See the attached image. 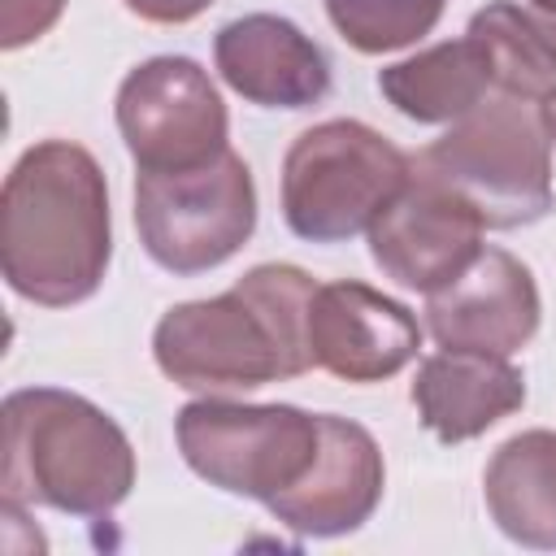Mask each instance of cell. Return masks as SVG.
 <instances>
[{
  "mask_svg": "<svg viewBox=\"0 0 556 556\" xmlns=\"http://www.w3.org/2000/svg\"><path fill=\"white\" fill-rule=\"evenodd\" d=\"M317 282L295 265H256L226 295L191 300L156 321L152 356L187 391H252L313 365L308 308Z\"/></svg>",
  "mask_w": 556,
  "mask_h": 556,
  "instance_id": "7a4b0ae2",
  "label": "cell"
},
{
  "mask_svg": "<svg viewBox=\"0 0 556 556\" xmlns=\"http://www.w3.org/2000/svg\"><path fill=\"white\" fill-rule=\"evenodd\" d=\"M547 148L543 122L504 96L465 113L413 161V169L460 195L482 226L513 230L547 217L556 204Z\"/></svg>",
  "mask_w": 556,
  "mask_h": 556,
  "instance_id": "277c9868",
  "label": "cell"
},
{
  "mask_svg": "<svg viewBox=\"0 0 556 556\" xmlns=\"http://www.w3.org/2000/svg\"><path fill=\"white\" fill-rule=\"evenodd\" d=\"M426 330L439 348L508 356L539 330V287L513 252L486 248L460 278L430 291Z\"/></svg>",
  "mask_w": 556,
  "mask_h": 556,
  "instance_id": "30bf717a",
  "label": "cell"
},
{
  "mask_svg": "<svg viewBox=\"0 0 556 556\" xmlns=\"http://www.w3.org/2000/svg\"><path fill=\"white\" fill-rule=\"evenodd\" d=\"M143 252L169 274H204L230 261L256 226V187L230 148L191 169H156L135 182Z\"/></svg>",
  "mask_w": 556,
  "mask_h": 556,
  "instance_id": "8992f818",
  "label": "cell"
},
{
  "mask_svg": "<svg viewBox=\"0 0 556 556\" xmlns=\"http://www.w3.org/2000/svg\"><path fill=\"white\" fill-rule=\"evenodd\" d=\"M478 213L443 182L413 169L408 187L369 226V252L378 269L408 291H439L460 278L482 252Z\"/></svg>",
  "mask_w": 556,
  "mask_h": 556,
  "instance_id": "9c48e42d",
  "label": "cell"
},
{
  "mask_svg": "<svg viewBox=\"0 0 556 556\" xmlns=\"http://www.w3.org/2000/svg\"><path fill=\"white\" fill-rule=\"evenodd\" d=\"M61 4L65 0H0V43L22 48L39 39L61 17Z\"/></svg>",
  "mask_w": 556,
  "mask_h": 556,
  "instance_id": "d6986e66",
  "label": "cell"
},
{
  "mask_svg": "<svg viewBox=\"0 0 556 556\" xmlns=\"http://www.w3.org/2000/svg\"><path fill=\"white\" fill-rule=\"evenodd\" d=\"M213 56L222 78L252 104L308 109L330 91L326 52L287 17L248 13L217 30Z\"/></svg>",
  "mask_w": 556,
  "mask_h": 556,
  "instance_id": "4fadbf2b",
  "label": "cell"
},
{
  "mask_svg": "<svg viewBox=\"0 0 556 556\" xmlns=\"http://www.w3.org/2000/svg\"><path fill=\"white\" fill-rule=\"evenodd\" d=\"M491 65L478 39H447L378 70V91L413 122H452L486 100Z\"/></svg>",
  "mask_w": 556,
  "mask_h": 556,
  "instance_id": "2e32d148",
  "label": "cell"
},
{
  "mask_svg": "<svg viewBox=\"0 0 556 556\" xmlns=\"http://www.w3.org/2000/svg\"><path fill=\"white\" fill-rule=\"evenodd\" d=\"M526 400V378L486 352H456L443 348L421 361L413 378V404L421 426L443 443H465L491 430L500 417L517 413Z\"/></svg>",
  "mask_w": 556,
  "mask_h": 556,
  "instance_id": "5bb4252c",
  "label": "cell"
},
{
  "mask_svg": "<svg viewBox=\"0 0 556 556\" xmlns=\"http://www.w3.org/2000/svg\"><path fill=\"white\" fill-rule=\"evenodd\" d=\"M539 122H543V130H547V139L556 143V91L543 100V109H539Z\"/></svg>",
  "mask_w": 556,
  "mask_h": 556,
  "instance_id": "44dd1931",
  "label": "cell"
},
{
  "mask_svg": "<svg viewBox=\"0 0 556 556\" xmlns=\"http://www.w3.org/2000/svg\"><path fill=\"white\" fill-rule=\"evenodd\" d=\"M495 526L521 547H556V430H521L482 473Z\"/></svg>",
  "mask_w": 556,
  "mask_h": 556,
  "instance_id": "9a60e30c",
  "label": "cell"
},
{
  "mask_svg": "<svg viewBox=\"0 0 556 556\" xmlns=\"http://www.w3.org/2000/svg\"><path fill=\"white\" fill-rule=\"evenodd\" d=\"M469 39L486 52L491 83L513 100H547L556 91V26L517 0H491L469 17Z\"/></svg>",
  "mask_w": 556,
  "mask_h": 556,
  "instance_id": "e0dca14e",
  "label": "cell"
},
{
  "mask_svg": "<svg viewBox=\"0 0 556 556\" xmlns=\"http://www.w3.org/2000/svg\"><path fill=\"white\" fill-rule=\"evenodd\" d=\"M4 500L74 517L113 513L135 482V452L122 426L91 400L56 387H26L4 400Z\"/></svg>",
  "mask_w": 556,
  "mask_h": 556,
  "instance_id": "3957f363",
  "label": "cell"
},
{
  "mask_svg": "<svg viewBox=\"0 0 556 556\" xmlns=\"http://www.w3.org/2000/svg\"><path fill=\"white\" fill-rule=\"evenodd\" d=\"M117 130L139 174L191 169L226 152V104L191 56H152L117 87Z\"/></svg>",
  "mask_w": 556,
  "mask_h": 556,
  "instance_id": "ba28073f",
  "label": "cell"
},
{
  "mask_svg": "<svg viewBox=\"0 0 556 556\" xmlns=\"http://www.w3.org/2000/svg\"><path fill=\"white\" fill-rule=\"evenodd\" d=\"M447 0H326L334 30L356 52H391L434 30Z\"/></svg>",
  "mask_w": 556,
  "mask_h": 556,
  "instance_id": "ac0fdd59",
  "label": "cell"
},
{
  "mask_svg": "<svg viewBox=\"0 0 556 556\" xmlns=\"http://www.w3.org/2000/svg\"><path fill=\"white\" fill-rule=\"evenodd\" d=\"M182 460L230 495H252L269 504L287 486H295L321 443L317 413L291 404H230V400H195L174 421Z\"/></svg>",
  "mask_w": 556,
  "mask_h": 556,
  "instance_id": "52a82bcc",
  "label": "cell"
},
{
  "mask_svg": "<svg viewBox=\"0 0 556 556\" xmlns=\"http://www.w3.org/2000/svg\"><path fill=\"white\" fill-rule=\"evenodd\" d=\"M213 0H126L130 13H139L143 22H161V26H174V22H191L208 9Z\"/></svg>",
  "mask_w": 556,
  "mask_h": 556,
  "instance_id": "ffe728a7",
  "label": "cell"
},
{
  "mask_svg": "<svg viewBox=\"0 0 556 556\" xmlns=\"http://www.w3.org/2000/svg\"><path fill=\"white\" fill-rule=\"evenodd\" d=\"M413 161L361 122L308 126L282 161V217L300 239L343 243L369 230L408 187Z\"/></svg>",
  "mask_w": 556,
  "mask_h": 556,
  "instance_id": "5b68a950",
  "label": "cell"
},
{
  "mask_svg": "<svg viewBox=\"0 0 556 556\" xmlns=\"http://www.w3.org/2000/svg\"><path fill=\"white\" fill-rule=\"evenodd\" d=\"M109 187L96 156L43 139L17 156L0 191V269L35 304L87 300L109 269Z\"/></svg>",
  "mask_w": 556,
  "mask_h": 556,
  "instance_id": "6da1fadb",
  "label": "cell"
},
{
  "mask_svg": "<svg viewBox=\"0 0 556 556\" xmlns=\"http://www.w3.org/2000/svg\"><path fill=\"white\" fill-rule=\"evenodd\" d=\"M421 348L417 317L365 287V282H326L308 308V352L334 378L348 382H382L400 374Z\"/></svg>",
  "mask_w": 556,
  "mask_h": 556,
  "instance_id": "8fae6325",
  "label": "cell"
},
{
  "mask_svg": "<svg viewBox=\"0 0 556 556\" xmlns=\"http://www.w3.org/2000/svg\"><path fill=\"white\" fill-rule=\"evenodd\" d=\"M534 9H539V13H547V17L556 22V0H534Z\"/></svg>",
  "mask_w": 556,
  "mask_h": 556,
  "instance_id": "7402d4cb",
  "label": "cell"
},
{
  "mask_svg": "<svg viewBox=\"0 0 556 556\" xmlns=\"http://www.w3.org/2000/svg\"><path fill=\"white\" fill-rule=\"evenodd\" d=\"M317 426H321V443H317L313 469L295 486L274 495L265 508L295 534L330 539V534L356 530L378 508L382 452H378L374 434L348 417L317 413Z\"/></svg>",
  "mask_w": 556,
  "mask_h": 556,
  "instance_id": "7c38bea8",
  "label": "cell"
}]
</instances>
